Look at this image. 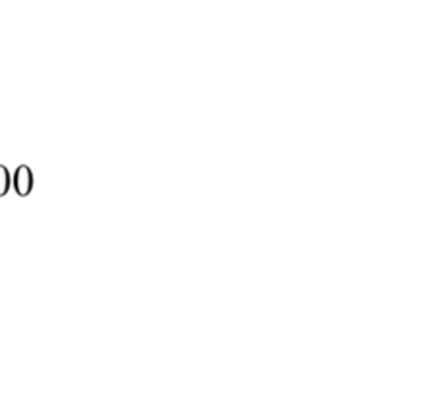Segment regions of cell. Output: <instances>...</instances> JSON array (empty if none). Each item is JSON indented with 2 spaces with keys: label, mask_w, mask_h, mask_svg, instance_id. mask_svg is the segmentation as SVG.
I'll return each instance as SVG.
<instances>
[{
  "label": "cell",
  "mask_w": 422,
  "mask_h": 396,
  "mask_svg": "<svg viewBox=\"0 0 422 396\" xmlns=\"http://www.w3.org/2000/svg\"><path fill=\"white\" fill-rule=\"evenodd\" d=\"M14 190L20 197H27L33 190V172L29 166L21 164L20 168H16L14 172Z\"/></svg>",
  "instance_id": "obj_1"
},
{
  "label": "cell",
  "mask_w": 422,
  "mask_h": 396,
  "mask_svg": "<svg viewBox=\"0 0 422 396\" xmlns=\"http://www.w3.org/2000/svg\"><path fill=\"white\" fill-rule=\"evenodd\" d=\"M10 190V172L6 166L0 164V197H4Z\"/></svg>",
  "instance_id": "obj_2"
}]
</instances>
